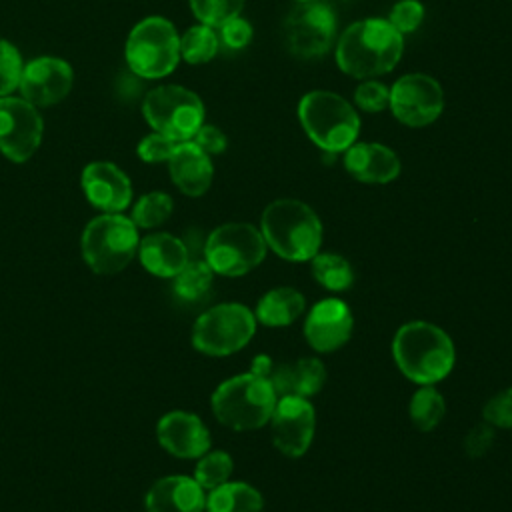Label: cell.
I'll use <instances>...</instances> for the list:
<instances>
[{
    "label": "cell",
    "instance_id": "cell-12",
    "mask_svg": "<svg viewBox=\"0 0 512 512\" xmlns=\"http://www.w3.org/2000/svg\"><path fill=\"white\" fill-rule=\"evenodd\" d=\"M392 114L406 126L420 128L432 124L444 108L440 84L428 74H406L390 90Z\"/></svg>",
    "mask_w": 512,
    "mask_h": 512
},
{
    "label": "cell",
    "instance_id": "cell-39",
    "mask_svg": "<svg viewBox=\"0 0 512 512\" xmlns=\"http://www.w3.org/2000/svg\"><path fill=\"white\" fill-rule=\"evenodd\" d=\"M492 442H494V426L482 420L480 424L472 426V430L466 434L464 450L470 458H480L490 450Z\"/></svg>",
    "mask_w": 512,
    "mask_h": 512
},
{
    "label": "cell",
    "instance_id": "cell-4",
    "mask_svg": "<svg viewBox=\"0 0 512 512\" xmlns=\"http://www.w3.org/2000/svg\"><path fill=\"white\" fill-rule=\"evenodd\" d=\"M298 118L308 138L324 152H346L358 138V112L342 96L312 90L298 104Z\"/></svg>",
    "mask_w": 512,
    "mask_h": 512
},
{
    "label": "cell",
    "instance_id": "cell-17",
    "mask_svg": "<svg viewBox=\"0 0 512 512\" xmlns=\"http://www.w3.org/2000/svg\"><path fill=\"white\" fill-rule=\"evenodd\" d=\"M352 326L354 318L348 304L340 298H324L306 314L304 336L316 352H334L348 342Z\"/></svg>",
    "mask_w": 512,
    "mask_h": 512
},
{
    "label": "cell",
    "instance_id": "cell-20",
    "mask_svg": "<svg viewBox=\"0 0 512 512\" xmlns=\"http://www.w3.org/2000/svg\"><path fill=\"white\" fill-rule=\"evenodd\" d=\"M344 168L364 184H386L398 178L400 160L394 150L376 142H354L344 154Z\"/></svg>",
    "mask_w": 512,
    "mask_h": 512
},
{
    "label": "cell",
    "instance_id": "cell-40",
    "mask_svg": "<svg viewBox=\"0 0 512 512\" xmlns=\"http://www.w3.org/2000/svg\"><path fill=\"white\" fill-rule=\"evenodd\" d=\"M192 142H194L196 146H200L208 156H210V154H220V152H224V150H226V144H228L224 132H222L220 128L212 126V124H202V126L198 128V132L194 134Z\"/></svg>",
    "mask_w": 512,
    "mask_h": 512
},
{
    "label": "cell",
    "instance_id": "cell-19",
    "mask_svg": "<svg viewBox=\"0 0 512 512\" xmlns=\"http://www.w3.org/2000/svg\"><path fill=\"white\" fill-rule=\"evenodd\" d=\"M82 188L102 212H122L132 200L130 178L112 162H90L82 172Z\"/></svg>",
    "mask_w": 512,
    "mask_h": 512
},
{
    "label": "cell",
    "instance_id": "cell-33",
    "mask_svg": "<svg viewBox=\"0 0 512 512\" xmlns=\"http://www.w3.org/2000/svg\"><path fill=\"white\" fill-rule=\"evenodd\" d=\"M24 62L20 52L8 40H0V98L20 86Z\"/></svg>",
    "mask_w": 512,
    "mask_h": 512
},
{
    "label": "cell",
    "instance_id": "cell-32",
    "mask_svg": "<svg viewBox=\"0 0 512 512\" xmlns=\"http://www.w3.org/2000/svg\"><path fill=\"white\" fill-rule=\"evenodd\" d=\"M190 8L200 24L220 28L224 22L240 16L244 0H190Z\"/></svg>",
    "mask_w": 512,
    "mask_h": 512
},
{
    "label": "cell",
    "instance_id": "cell-10",
    "mask_svg": "<svg viewBox=\"0 0 512 512\" xmlns=\"http://www.w3.org/2000/svg\"><path fill=\"white\" fill-rule=\"evenodd\" d=\"M262 232L246 222H228L214 228L204 246V260L222 276H242L266 256Z\"/></svg>",
    "mask_w": 512,
    "mask_h": 512
},
{
    "label": "cell",
    "instance_id": "cell-35",
    "mask_svg": "<svg viewBox=\"0 0 512 512\" xmlns=\"http://www.w3.org/2000/svg\"><path fill=\"white\" fill-rule=\"evenodd\" d=\"M354 102L364 112H382L390 104V90L376 80H366L356 86Z\"/></svg>",
    "mask_w": 512,
    "mask_h": 512
},
{
    "label": "cell",
    "instance_id": "cell-21",
    "mask_svg": "<svg viewBox=\"0 0 512 512\" xmlns=\"http://www.w3.org/2000/svg\"><path fill=\"white\" fill-rule=\"evenodd\" d=\"M146 512H204V488L188 476H166L156 480L144 500Z\"/></svg>",
    "mask_w": 512,
    "mask_h": 512
},
{
    "label": "cell",
    "instance_id": "cell-29",
    "mask_svg": "<svg viewBox=\"0 0 512 512\" xmlns=\"http://www.w3.org/2000/svg\"><path fill=\"white\" fill-rule=\"evenodd\" d=\"M214 270L206 260H188L186 266L174 276V292L188 302L200 300L212 286Z\"/></svg>",
    "mask_w": 512,
    "mask_h": 512
},
{
    "label": "cell",
    "instance_id": "cell-5",
    "mask_svg": "<svg viewBox=\"0 0 512 512\" xmlns=\"http://www.w3.org/2000/svg\"><path fill=\"white\" fill-rule=\"evenodd\" d=\"M276 400V392L264 378L246 372L218 384L210 402L220 424L244 432L262 428L270 420Z\"/></svg>",
    "mask_w": 512,
    "mask_h": 512
},
{
    "label": "cell",
    "instance_id": "cell-6",
    "mask_svg": "<svg viewBox=\"0 0 512 512\" xmlns=\"http://www.w3.org/2000/svg\"><path fill=\"white\" fill-rule=\"evenodd\" d=\"M138 226L120 212H104L82 232V256L96 274H116L138 252Z\"/></svg>",
    "mask_w": 512,
    "mask_h": 512
},
{
    "label": "cell",
    "instance_id": "cell-3",
    "mask_svg": "<svg viewBox=\"0 0 512 512\" xmlns=\"http://www.w3.org/2000/svg\"><path fill=\"white\" fill-rule=\"evenodd\" d=\"M260 232L266 246L290 262H306L322 246V222L318 214L296 198L270 202L260 216Z\"/></svg>",
    "mask_w": 512,
    "mask_h": 512
},
{
    "label": "cell",
    "instance_id": "cell-25",
    "mask_svg": "<svg viewBox=\"0 0 512 512\" xmlns=\"http://www.w3.org/2000/svg\"><path fill=\"white\" fill-rule=\"evenodd\" d=\"M262 494L246 482H224L206 496V512H262Z\"/></svg>",
    "mask_w": 512,
    "mask_h": 512
},
{
    "label": "cell",
    "instance_id": "cell-9",
    "mask_svg": "<svg viewBox=\"0 0 512 512\" xmlns=\"http://www.w3.org/2000/svg\"><path fill=\"white\" fill-rule=\"evenodd\" d=\"M142 112L146 122L176 142L192 140L204 124V104L188 88L164 84L150 90L144 98Z\"/></svg>",
    "mask_w": 512,
    "mask_h": 512
},
{
    "label": "cell",
    "instance_id": "cell-41",
    "mask_svg": "<svg viewBox=\"0 0 512 512\" xmlns=\"http://www.w3.org/2000/svg\"><path fill=\"white\" fill-rule=\"evenodd\" d=\"M296 2H316V0H296Z\"/></svg>",
    "mask_w": 512,
    "mask_h": 512
},
{
    "label": "cell",
    "instance_id": "cell-30",
    "mask_svg": "<svg viewBox=\"0 0 512 512\" xmlns=\"http://www.w3.org/2000/svg\"><path fill=\"white\" fill-rule=\"evenodd\" d=\"M232 470H234V462H232L230 454L224 450H212L198 458V464L194 470V480L204 490H212V488L228 482Z\"/></svg>",
    "mask_w": 512,
    "mask_h": 512
},
{
    "label": "cell",
    "instance_id": "cell-18",
    "mask_svg": "<svg viewBox=\"0 0 512 512\" xmlns=\"http://www.w3.org/2000/svg\"><path fill=\"white\" fill-rule=\"evenodd\" d=\"M156 436L160 446L176 458H200L210 448V432L190 412L174 410L158 420Z\"/></svg>",
    "mask_w": 512,
    "mask_h": 512
},
{
    "label": "cell",
    "instance_id": "cell-14",
    "mask_svg": "<svg viewBox=\"0 0 512 512\" xmlns=\"http://www.w3.org/2000/svg\"><path fill=\"white\" fill-rule=\"evenodd\" d=\"M250 372L264 378L276 396H298L312 398L326 384V366L322 360L304 356L290 362H274L266 354H258L252 362Z\"/></svg>",
    "mask_w": 512,
    "mask_h": 512
},
{
    "label": "cell",
    "instance_id": "cell-34",
    "mask_svg": "<svg viewBox=\"0 0 512 512\" xmlns=\"http://www.w3.org/2000/svg\"><path fill=\"white\" fill-rule=\"evenodd\" d=\"M424 20V6L420 0H398L388 16V22L404 36L410 34L414 30H418V26Z\"/></svg>",
    "mask_w": 512,
    "mask_h": 512
},
{
    "label": "cell",
    "instance_id": "cell-24",
    "mask_svg": "<svg viewBox=\"0 0 512 512\" xmlns=\"http://www.w3.org/2000/svg\"><path fill=\"white\" fill-rule=\"evenodd\" d=\"M306 300L302 292L290 286H278L268 290L256 304L254 316L256 322L268 328H282L296 322V318L304 312Z\"/></svg>",
    "mask_w": 512,
    "mask_h": 512
},
{
    "label": "cell",
    "instance_id": "cell-36",
    "mask_svg": "<svg viewBox=\"0 0 512 512\" xmlns=\"http://www.w3.org/2000/svg\"><path fill=\"white\" fill-rule=\"evenodd\" d=\"M482 418L494 428H512V388L494 394L484 404Z\"/></svg>",
    "mask_w": 512,
    "mask_h": 512
},
{
    "label": "cell",
    "instance_id": "cell-23",
    "mask_svg": "<svg viewBox=\"0 0 512 512\" xmlns=\"http://www.w3.org/2000/svg\"><path fill=\"white\" fill-rule=\"evenodd\" d=\"M138 256L142 266L160 278H174L188 262L186 244L168 232L148 234L140 240Z\"/></svg>",
    "mask_w": 512,
    "mask_h": 512
},
{
    "label": "cell",
    "instance_id": "cell-22",
    "mask_svg": "<svg viewBox=\"0 0 512 512\" xmlns=\"http://www.w3.org/2000/svg\"><path fill=\"white\" fill-rule=\"evenodd\" d=\"M172 182L186 196H202L214 176V166L210 156L196 146L192 140L178 142L168 160Z\"/></svg>",
    "mask_w": 512,
    "mask_h": 512
},
{
    "label": "cell",
    "instance_id": "cell-28",
    "mask_svg": "<svg viewBox=\"0 0 512 512\" xmlns=\"http://www.w3.org/2000/svg\"><path fill=\"white\" fill-rule=\"evenodd\" d=\"M218 46L220 40L214 28L198 24L188 28L180 38V58H184L188 64H204L216 56Z\"/></svg>",
    "mask_w": 512,
    "mask_h": 512
},
{
    "label": "cell",
    "instance_id": "cell-1",
    "mask_svg": "<svg viewBox=\"0 0 512 512\" xmlns=\"http://www.w3.org/2000/svg\"><path fill=\"white\" fill-rule=\"evenodd\" d=\"M404 50L402 34L384 18H366L350 24L336 46L338 68L354 78H372L390 72Z\"/></svg>",
    "mask_w": 512,
    "mask_h": 512
},
{
    "label": "cell",
    "instance_id": "cell-31",
    "mask_svg": "<svg viewBox=\"0 0 512 512\" xmlns=\"http://www.w3.org/2000/svg\"><path fill=\"white\" fill-rule=\"evenodd\" d=\"M172 208L174 202L166 192H148L136 202L132 222L140 228H156L170 218Z\"/></svg>",
    "mask_w": 512,
    "mask_h": 512
},
{
    "label": "cell",
    "instance_id": "cell-15",
    "mask_svg": "<svg viewBox=\"0 0 512 512\" xmlns=\"http://www.w3.org/2000/svg\"><path fill=\"white\" fill-rule=\"evenodd\" d=\"M268 422L278 452L288 458L304 456L316 430V412L308 398L280 396Z\"/></svg>",
    "mask_w": 512,
    "mask_h": 512
},
{
    "label": "cell",
    "instance_id": "cell-26",
    "mask_svg": "<svg viewBox=\"0 0 512 512\" xmlns=\"http://www.w3.org/2000/svg\"><path fill=\"white\" fill-rule=\"evenodd\" d=\"M310 270L316 282L332 292L348 290L354 282V270L350 262L334 252H318L310 258Z\"/></svg>",
    "mask_w": 512,
    "mask_h": 512
},
{
    "label": "cell",
    "instance_id": "cell-11",
    "mask_svg": "<svg viewBox=\"0 0 512 512\" xmlns=\"http://www.w3.org/2000/svg\"><path fill=\"white\" fill-rule=\"evenodd\" d=\"M284 44L298 58L324 56L336 36L334 10L324 2H298L284 20Z\"/></svg>",
    "mask_w": 512,
    "mask_h": 512
},
{
    "label": "cell",
    "instance_id": "cell-8",
    "mask_svg": "<svg viewBox=\"0 0 512 512\" xmlns=\"http://www.w3.org/2000/svg\"><path fill=\"white\" fill-rule=\"evenodd\" d=\"M254 312L238 302H224L200 314L192 328V346L208 356L242 350L256 332Z\"/></svg>",
    "mask_w": 512,
    "mask_h": 512
},
{
    "label": "cell",
    "instance_id": "cell-38",
    "mask_svg": "<svg viewBox=\"0 0 512 512\" xmlns=\"http://www.w3.org/2000/svg\"><path fill=\"white\" fill-rule=\"evenodd\" d=\"M220 36H222V42L232 48V50H242L250 44L252 40V24L240 16L224 22L220 26Z\"/></svg>",
    "mask_w": 512,
    "mask_h": 512
},
{
    "label": "cell",
    "instance_id": "cell-2",
    "mask_svg": "<svg viewBox=\"0 0 512 512\" xmlns=\"http://www.w3.org/2000/svg\"><path fill=\"white\" fill-rule=\"evenodd\" d=\"M392 356L398 370L408 380L420 386H430L450 374L456 350L452 338L440 326L424 320H412L396 330Z\"/></svg>",
    "mask_w": 512,
    "mask_h": 512
},
{
    "label": "cell",
    "instance_id": "cell-16",
    "mask_svg": "<svg viewBox=\"0 0 512 512\" xmlns=\"http://www.w3.org/2000/svg\"><path fill=\"white\" fill-rule=\"evenodd\" d=\"M72 80L74 74L66 60L40 56L24 66L18 88L22 98L32 106H52L68 96Z\"/></svg>",
    "mask_w": 512,
    "mask_h": 512
},
{
    "label": "cell",
    "instance_id": "cell-7",
    "mask_svg": "<svg viewBox=\"0 0 512 512\" xmlns=\"http://www.w3.org/2000/svg\"><path fill=\"white\" fill-rule=\"evenodd\" d=\"M126 62L142 78L168 76L180 60V36L162 16L138 22L126 40Z\"/></svg>",
    "mask_w": 512,
    "mask_h": 512
},
{
    "label": "cell",
    "instance_id": "cell-37",
    "mask_svg": "<svg viewBox=\"0 0 512 512\" xmlns=\"http://www.w3.org/2000/svg\"><path fill=\"white\" fill-rule=\"evenodd\" d=\"M176 140L160 134V132H152L148 136H144L136 148L140 160L156 164V162H168L174 148H176Z\"/></svg>",
    "mask_w": 512,
    "mask_h": 512
},
{
    "label": "cell",
    "instance_id": "cell-13",
    "mask_svg": "<svg viewBox=\"0 0 512 512\" xmlns=\"http://www.w3.org/2000/svg\"><path fill=\"white\" fill-rule=\"evenodd\" d=\"M44 122L24 98H0V150L12 162H26L40 146Z\"/></svg>",
    "mask_w": 512,
    "mask_h": 512
},
{
    "label": "cell",
    "instance_id": "cell-27",
    "mask_svg": "<svg viewBox=\"0 0 512 512\" xmlns=\"http://www.w3.org/2000/svg\"><path fill=\"white\" fill-rule=\"evenodd\" d=\"M408 412L412 418V424L422 430V432H430L434 430L440 420L444 418L446 412V402L442 398V394L430 384V386H420L408 404Z\"/></svg>",
    "mask_w": 512,
    "mask_h": 512
}]
</instances>
